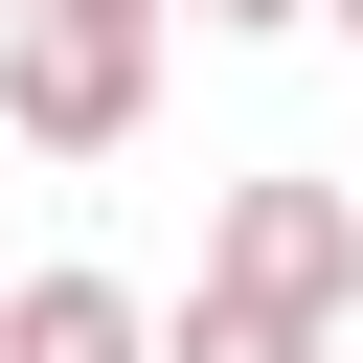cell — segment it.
<instances>
[{"instance_id":"6da1fadb","label":"cell","mask_w":363,"mask_h":363,"mask_svg":"<svg viewBox=\"0 0 363 363\" xmlns=\"http://www.w3.org/2000/svg\"><path fill=\"white\" fill-rule=\"evenodd\" d=\"M136 113H159V23H136V0H45V23L0 45V136H23V159H113Z\"/></svg>"},{"instance_id":"7a4b0ae2","label":"cell","mask_w":363,"mask_h":363,"mask_svg":"<svg viewBox=\"0 0 363 363\" xmlns=\"http://www.w3.org/2000/svg\"><path fill=\"white\" fill-rule=\"evenodd\" d=\"M204 295H272V318H363V182H227V227H204Z\"/></svg>"},{"instance_id":"3957f363","label":"cell","mask_w":363,"mask_h":363,"mask_svg":"<svg viewBox=\"0 0 363 363\" xmlns=\"http://www.w3.org/2000/svg\"><path fill=\"white\" fill-rule=\"evenodd\" d=\"M0 363H159V318H136L113 272H23V295H0Z\"/></svg>"},{"instance_id":"277c9868","label":"cell","mask_w":363,"mask_h":363,"mask_svg":"<svg viewBox=\"0 0 363 363\" xmlns=\"http://www.w3.org/2000/svg\"><path fill=\"white\" fill-rule=\"evenodd\" d=\"M159 363H340V318H272V295H182Z\"/></svg>"},{"instance_id":"5b68a950","label":"cell","mask_w":363,"mask_h":363,"mask_svg":"<svg viewBox=\"0 0 363 363\" xmlns=\"http://www.w3.org/2000/svg\"><path fill=\"white\" fill-rule=\"evenodd\" d=\"M182 23H227V45H272V23H318V0H182Z\"/></svg>"},{"instance_id":"8992f818","label":"cell","mask_w":363,"mask_h":363,"mask_svg":"<svg viewBox=\"0 0 363 363\" xmlns=\"http://www.w3.org/2000/svg\"><path fill=\"white\" fill-rule=\"evenodd\" d=\"M23 23H45V0H0V45H23Z\"/></svg>"},{"instance_id":"52a82bcc","label":"cell","mask_w":363,"mask_h":363,"mask_svg":"<svg viewBox=\"0 0 363 363\" xmlns=\"http://www.w3.org/2000/svg\"><path fill=\"white\" fill-rule=\"evenodd\" d=\"M136 23H182V0H136Z\"/></svg>"},{"instance_id":"ba28073f","label":"cell","mask_w":363,"mask_h":363,"mask_svg":"<svg viewBox=\"0 0 363 363\" xmlns=\"http://www.w3.org/2000/svg\"><path fill=\"white\" fill-rule=\"evenodd\" d=\"M318 23H363V0H318Z\"/></svg>"}]
</instances>
